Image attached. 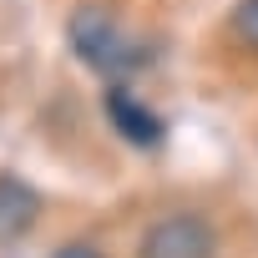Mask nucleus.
<instances>
[{"instance_id":"20e7f679","label":"nucleus","mask_w":258,"mask_h":258,"mask_svg":"<svg viewBox=\"0 0 258 258\" xmlns=\"http://www.w3.org/2000/svg\"><path fill=\"white\" fill-rule=\"evenodd\" d=\"M36 213H41V198H36L21 177H6V172H0V238L26 233V228L36 223Z\"/></svg>"},{"instance_id":"7ed1b4c3","label":"nucleus","mask_w":258,"mask_h":258,"mask_svg":"<svg viewBox=\"0 0 258 258\" xmlns=\"http://www.w3.org/2000/svg\"><path fill=\"white\" fill-rule=\"evenodd\" d=\"M101 106H106V121H111V126H116V132L132 142V147H162V137H167L162 116H157L147 101H137L121 81H111V86H106Z\"/></svg>"},{"instance_id":"423d86ee","label":"nucleus","mask_w":258,"mask_h":258,"mask_svg":"<svg viewBox=\"0 0 258 258\" xmlns=\"http://www.w3.org/2000/svg\"><path fill=\"white\" fill-rule=\"evenodd\" d=\"M51 258H101V253H96L91 243H66V248H56Z\"/></svg>"},{"instance_id":"f03ea898","label":"nucleus","mask_w":258,"mask_h":258,"mask_svg":"<svg viewBox=\"0 0 258 258\" xmlns=\"http://www.w3.org/2000/svg\"><path fill=\"white\" fill-rule=\"evenodd\" d=\"M213 253H218V233L198 213H167L137 243V258H213Z\"/></svg>"},{"instance_id":"f257e3e1","label":"nucleus","mask_w":258,"mask_h":258,"mask_svg":"<svg viewBox=\"0 0 258 258\" xmlns=\"http://www.w3.org/2000/svg\"><path fill=\"white\" fill-rule=\"evenodd\" d=\"M71 51L101 76H126L152 61V46L142 36H132L106 6H81L71 16Z\"/></svg>"},{"instance_id":"39448f33","label":"nucleus","mask_w":258,"mask_h":258,"mask_svg":"<svg viewBox=\"0 0 258 258\" xmlns=\"http://www.w3.org/2000/svg\"><path fill=\"white\" fill-rule=\"evenodd\" d=\"M228 31H233V41H238L243 51H253V56H258V0H238Z\"/></svg>"}]
</instances>
